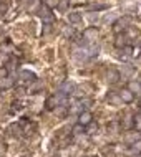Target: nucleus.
<instances>
[{
    "label": "nucleus",
    "mask_w": 141,
    "mask_h": 157,
    "mask_svg": "<svg viewBox=\"0 0 141 157\" xmlns=\"http://www.w3.org/2000/svg\"><path fill=\"white\" fill-rule=\"evenodd\" d=\"M68 22L73 23V25H80L83 22V17L78 12H71V13H68Z\"/></svg>",
    "instance_id": "11"
},
{
    "label": "nucleus",
    "mask_w": 141,
    "mask_h": 157,
    "mask_svg": "<svg viewBox=\"0 0 141 157\" xmlns=\"http://www.w3.org/2000/svg\"><path fill=\"white\" fill-rule=\"evenodd\" d=\"M119 129H121V122L113 121V122H110V124H108V131H110V132H113V134H118Z\"/></svg>",
    "instance_id": "18"
},
{
    "label": "nucleus",
    "mask_w": 141,
    "mask_h": 157,
    "mask_svg": "<svg viewBox=\"0 0 141 157\" xmlns=\"http://www.w3.org/2000/svg\"><path fill=\"white\" fill-rule=\"evenodd\" d=\"M2 91H3V90H2V88H0V94H2Z\"/></svg>",
    "instance_id": "30"
},
{
    "label": "nucleus",
    "mask_w": 141,
    "mask_h": 157,
    "mask_svg": "<svg viewBox=\"0 0 141 157\" xmlns=\"http://www.w3.org/2000/svg\"><path fill=\"white\" fill-rule=\"evenodd\" d=\"M106 78H108V83L110 84H115V83H118L119 79H121V73H119V70L110 68L108 73H106Z\"/></svg>",
    "instance_id": "6"
},
{
    "label": "nucleus",
    "mask_w": 141,
    "mask_h": 157,
    "mask_svg": "<svg viewBox=\"0 0 141 157\" xmlns=\"http://www.w3.org/2000/svg\"><path fill=\"white\" fill-rule=\"evenodd\" d=\"M12 86H14V79H12V78H8V76H7V78L0 79V88H2L3 91L8 90V88H12Z\"/></svg>",
    "instance_id": "16"
},
{
    "label": "nucleus",
    "mask_w": 141,
    "mask_h": 157,
    "mask_svg": "<svg viewBox=\"0 0 141 157\" xmlns=\"http://www.w3.org/2000/svg\"><path fill=\"white\" fill-rule=\"evenodd\" d=\"M130 22H131V18L130 17H125V18H119V20H116L115 22V25H113V32L116 33V35H119V33H123L128 28V25H130Z\"/></svg>",
    "instance_id": "3"
},
{
    "label": "nucleus",
    "mask_w": 141,
    "mask_h": 157,
    "mask_svg": "<svg viewBox=\"0 0 141 157\" xmlns=\"http://www.w3.org/2000/svg\"><path fill=\"white\" fill-rule=\"evenodd\" d=\"M20 79H22L23 83H35L37 81V75L32 73V71L23 70V71H20Z\"/></svg>",
    "instance_id": "10"
},
{
    "label": "nucleus",
    "mask_w": 141,
    "mask_h": 157,
    "mask_svg": "<svg viewBox=\"0 0 141 157\" xmlns=\"http://www.w3.org/2000/svg\"><path fill=\"white\" fill-rule=\"evenodd\" d=\"M141 139V131H130V132H126L125 136V141L128 144H135V142H138Z\"/></svg>",
    "instance_id": "9"
},
{
    "label": "nucleus",
    "mask_w": 141,
    "mask_h": 157,
    "mask_svg": "<svg viewBox=\"0 0 141 157\" xmlns=\"http://www.w3.org/2000/svg\"><path fill=\"white\" fill-rule=\"evenodd\" d=\"M73 91H75V84H73V83H70V81L62 83V84H60V88H58V93H62L63 96L73 94Z\"/></svg>",
    "instance_id": "7"
},
{
    "label": "nucleus",
    "mask_w": 141,
    "mask_h": 157,
    "mask_svg": "<svg viewBox=\"0 0 141 157\" xmlns=\"http://www.w3.org/2000/svg\"><path fill=\"white\" fill-rule=\"evenodd\" d=\"M37 13H38V17H40V18L43 20L45 23H52L53 20H55V17H53V13H52V10H50L48 5L40 7V8L37 10Z\"/></svg>",
    "instance_id": "2"
},
{
    "label": "nucleus",
    "mask_w": 141,
    "mask_h": 157,
    "mask_svg": "<svg viewBox=\"0 0 141 157\" xmlns=\"http://www.w3.org/2000/svg\"><path fill=\"white\" fill-rule=\"evenodd\" d=\"M65 98L66 96H63L62 93H57V94L48 96L46 101H45V109L46 111H53V109H57L60 104H65Z\"/></svg>",
    "instance_id": "1"
},
{
    "label": "nucleus",
    "mask_w": 141,
    "mask_h": 157,
    "mask_svg": "<svg viewBox=\"0 0 141 157\" xmlns=\"http://www.w3.org/2000/svg\"><path fill=\"white\" fill-rule=\"evenodd\" d=\"M88 8H90V10H103V8H106V5H105V3H98V5L95 3V5H90Z\"/></svg>",
    "instance_id": "26"
},
{
    "label": "nucleus",
    "mask_w": 141,
    "mask_h": 157,
    "mask_svg": "<svg viewBox=\"0 0 141 157\" xmlns=\"http://www.w3.org/2000/svg\"><path fill=\"white\" fill-rule=\"evenodd\" d=\"M131 152H135V154H139V152H141V139L138 142L131 144Z\"/></svg>",
    "instance_id": "21"
},
{
    "label": "nucleus",
    "mask_w": 141,
    "mask_h": 157,
    "mask_svg": "<svg viewBox=\"0 0 141 157\" xmlns=\"http://www.w3.org/2000/svg\"><path fill=\"white\" fill-rule=\"evenodd\" d=\"M98 52H100V46H98V45H91L88 48V55H90V56H95V55H98Z\"/></svg>",
    "instance_id": "22"
},
{
    "label": "nucleus",
    "mask_w": 141,
    "mask_h": 157,
    "mask_svg": "<svg viewBox=\"0 0 141 157\" xmlns=\"http://www.w3.org/2000/svg\"><path fill=\"white\" fill-rule=\"evenodd\" d=\"M83 40L87 41V43H93V41L98 38V28L96 27H88L83 30Z\"/></svg>",
    "instance_id": "4"
},
{
    "label": "nucleus",
    "mask_w": 141,
    "mask_h": 157,
    "mask_svg": "<svg viewBox=\"0 0 141 157\" xmlns=\"http://www.w3.org/2000/svg\"><path fill=\"white\" fill-rule=\"evenodd\" d=\"M8 76V71H7V68H3V66H0V79H3V78H7Z\"/></svg>",
    "instance_id": "28"
},
{
    "label": "nucleus",
    "mask_w": 141,
    "mask_h": 157,
    "mask_svg": "<svg viewBox=\"0 0 141 157\" xmlns=\"http://www.w3.org/2000/svg\"><path fill=\"white\" fill-rule=\"evenodd\" d=\"M121 127H125V129H131V127H135V116L126 114L125 119L121 121Z\"/></svg>",
    "instance_id": "12"
},
{
    "label": "nucleus",
    "mask_w": 141,
    "mask_h": 157,
    "mask_svg": "<svg viewBox=\"0 0 141 157\" xmlns=\"http://www.w3.org/2000/svg\"><path fill=\"white\" fill-rule=\"evenodd\" d=\"M78 122L80 124H83L85 127L90 126L93 122V114L90 113V111H83V113H80L78 114Z\"/></svg>",
    "instance_id": "8"
},
{
    "label": "nucleus",
    "mask_w": 141,
    "mask_h": 157,
    "mask_svg": "<svg viewBox=\"0 0 141 157\" xmlns=\"http://www.w3.org/2000/svg\"><path fill=\"white\" fill-rule=\"evenodd\" d=\"M136 45H138V46H141V36L138 38V40H136Z\"/></svg>",
    "instance_id": "29"
},
{
    "label": "nucleus",
    "mask_w": 141,
    "mask_h": 157,
    "mask_svg": "<svg viewBox=\"0 0 141 157\" xmlns=\"http://www.w3.org/2000/svg\"><path fill=\"white\" fill-rule=\"evenodd\" d=\"M131 53H133V48H131V46H123L121 48V55H119V58H121V60H126L128 56H131Z\"/></svg>",
    "instance_id": "19"
},
{
    "label": "nucleus",
    "mask_w": 141,
    "mask_h": 157,
    "mask_svg": "<svg viewBox=\"0 0 141 157\" xmlns=\"http://www.w3.org/2000/svg\"><path fill=\"white\" fill-rule=\"evenodd\" d=\"M7 10H8V2L2 0V2H0V13H5Z\"/></svg>",
    "instance_id": "25"
},
{
    "label": "nucleus",
    "mask_w": 141,
    "mask_h": 157,
    "mask_svg": "<svg viewBox=\"0 0 141 157\" xmlns=\"http://www.w3.org/2000/svg\"><path fill=\"white\" fill-rule=\"evenodd\" d=\"M90 157H95V155H90Z\"/></svg>",
    "instance_id": "32"
},
{
    "label": "nucleus",
    "mask_w": 141,
    "mask_h": 157,
    "mask_svg": "<svg viewBox=\"0 0 141 157\" xmlns=\"http://www.w3.org/2000/svg\"><path fill=\"white\" fill-rule=\"evenodd\" d=\"M83 111H85V106L82 103V99L76 101V103L70 108V114H80V113H83Z\"/></svg>",
    "instance_id": "13"
},
{
    "label": "nucleus",
    "mask_w": 141,
    "mask_h": 157,
    "mask_svg": "<svg viewBox=\"0 0 141 157\" xmlns=\"http://www.w3.org/2000/svg\"><path fill=\"white\" fill-rule=\"evenodd\" d=\"M83 132H85V126L80 124V122H76V124L71 127V134H73V136H80V134H83Z\"/></svg>",
    "instance_id": "20"
},
{
    "label": "nucleus",
    "mask_w": 141,
    "mask_h": 157,
    "mask_svg": "<svg viewBox=\"0 0 141 157\" xmlns=\"http://www.w3.org/2000/svg\"><path fill=\"white\" fill-rule=\"evenodd\" d=\"M126 43H128L126 35H121V33H119L118 38H116V41H115V46H116V48H123V46H126Z\"/></svg>",
    "instance_id": "17"
},
{
    "label": "nucleus",
    "mask_w": 141,
    "mask_h": 157,
    "mask_svg": "<svg viewBox=\"0 0 141 157\" xmlns=\"http://www.w3.org/2000/svg\"><path fill=\"white\" fill-rule=\"evenodd\" d=\"M139 109H141V103H139Z\"/></svg>",
    "instance_id": "31"
},
{
    "label": "nucleus",
    "mask_w": 141,
    "mask_h": 157,
    "mask_svg": "<svg viewBox=\"0 0 141 157\" xmlns=\"http://www.w3.org/2000/svg\"><path fill=\"white\" fill-rule=\"evenodd\" d=\"M58 3H60V0H46L45 5H48L50 8H53V7H58Z\"/></svg>",
    "instance_id": "27"
},
{
    "label": "nucleus",
    "mask_w": 141,
    "mask_h": 157,
    "mask_svg": "<svg viewBox=\"0 0 141 157\" xmlns=\"http://www.w3.org/2000/svg\"><path fill=\"white\" fill-rule=\"evenodd\" d=\"M119 73H121L123 78H130V76L135 73V68L131 66V65H123V68L119 70Z\"/></svg>",
    "instance_id": "14"
},
{
    "label": "nucleus",
    "mask_w": 141,
    "mask_h": 157,
    "mask_svg": "<svg viewBox=\"0 0 141 157\" xmlns=\"http://www.w3.org/2000/svg\"><path fill=\"white\" fill-rule=\"evenodd\" d=\"M135 129L141 131V114H136L135 116Z\"/></svg>",
    "instance_id": "24"
},
{
    "label": "nucleus",
    "mask_w": 141,
    "mask_h": 157,
    "mask_svg": "<svg viewBox=\"0 0 141 157\" xmlns=\"http://www.w3.org/2000/svg\"><path fill=\"white\" fill-rule=\"evenodd\" d=\"M68 3H70V0H60V3H58V10H62V12H65L66 8H68Z\"/></svg>",
    "instance_id": "23"
},
{
    "label": "nucleus",
    "mask_w": 141,
    "mask_h": 157,
    "mask_svg": "<svg viewBox=\"0 0 141 157\" xmlns=\"http://www.w3.org/2000/svg\"><path fill=\"white\" fill-rule=\"evenodd\" d=\"M128 90H131L135 94H141V83L139 81H130L128 83Z\"/></svg>",
    "instance_id": "15"
},
{
    "label": "nucleus",
    "mask_w": 141,
    "mask_h": 157,
    "mask_svg": "<svg viewBox=\"0 0 141 157\" xmlns=\"http://www.w3.org/2000/svg\"><path fill=\"white\" fill-rule=\"evenodd\" d=\"M119 98H121V103H126V104H131L135 101V93L131 90H128V88H123V90L118 91Z\"/></svg>",
    "instance_id": "5"
}]
</instances>
